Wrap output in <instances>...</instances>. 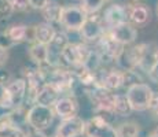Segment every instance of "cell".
Segmentation results:
<instances>
[{
	"label": "cell",
	"mask_w": 158,
	"mask_h": 137,
	"mask_svg": "<svg viewBox=\"0 0 158 137\" xmlns=\"http://www.w3.org/2000/svg\"><path fill=\"white\" fill-rule=\"evenodd\" d=\"M91 54V48L85 42H70L65 45L62 52L59 55V66L68 69H76L85 63Z\"/></svg>",
	"instance_id": "obj_1"
},
{
	"label": "cell",
	"mask_w": 158,
	"mask_h": 137,
	"mask_svg": "<svg viewBox=\"0 0 158 137\" xmlns=\"http://www.w3.org/2000/svg\"><path fill=\"white\" fill-rule=\"evenodd\" d=\"M54 118H55V112H54L52 107L39 104V103H33L28 108L26 125H29L30 129L33 130L44 132L45 129H48L52 125Z\"/></svg>",
	"instance_id": "obj_2"
},
{
	"label": "cell",
	"mask_w": 158,
	"mask_h": 137,
	"mask_svg": "<svg viewBox=\"0 0 158 137\" xmlns=\"http://www.w3.org/2000/svg\"><path fill=\"white\" fill-rule=\"evenodd\" d=\"M153 93L154 91L151 89L150 85L144 84V82H138V84L127 88L125 96L133 111H146L151 102Z\"/></svg>",
	"instance_id": "obj_3"
},
{
	"label": "cell",
	"mask_w": 158,
	"mask_h": 137,
	"mask_svg": "<svg viewBox=\"0 0 158 137\" xmlns=\"http://www.w3.org/2000/svg\"><path fill=\"white\" fill-rule=\"evenodd\" d=\"M95 47H96V51H98L102 58V63L117 62L118 58L121 56V54L125 50V45L121 44V42L117 41L115 38H113L106 30L101 37H99V40L95 42Z\"/></svg>",
	"instance_id": "obj_4"
},
{
	"label": "cell",
	"mask_w": 158,
	"mask_h": 137,
	"mask_svg": "<svg viewBox=\"0 0 158 137\" xmlns=\"http://www.w3.org/2000/svg\"><path fill=\"white\" fill-rule=\"evenodd\" d=\"M83 135L85 137H117V130L106 118L95 114L92 118L85 121Z\"/></svg>",
	"instance_id": "obj_5"
},
{
	"label": "cell",
	"mask_w": 158,
	"mask_h": 137,
	"mask_svg": "<svg viewBox=\"0 0 158 137\" xmlns=\"http://www.w3.org/2000/svg\"><path fill=\"white\" fill-rule=\"evenodd\" d=\"M87 17L88 14L81 8V6H66L62 7L59 25L68 32H78Z\"/></svg>",
	"instance_id": "obj_6"
},
{
	"label": "cell",
	"mask_w": 158,
	"mask_h": 137,
	"mask_svg": "<svg viewBox=\"0 0 158 137\" xmlns=\"http://www.w3.org/2000/svg\"><path fill=\"white\" fill-rule=\"evenodd\" d=\"M85 95L88 96L91 104L95 107L96 111H111L113 110V103H114V96H115L113 91H109L96 84L95 87L89 88L87 91Z\"/></svg>",
	"instance_id": "obj_7"
},
{
	"label": "cell",
	"mask_w": 158,
	"mask_h": 137,
	"mask_svg": "<svg viewBox=\"0 0 158 137\" xmlns=\"http://www.w3.org/2000/svg\"><path fill=\"white\" fill-rule=\"evenodd\" d=\"M105 30L106 29L103 26L102 19L99 17H96V14H92L85 18V21L81 25L78 33H80L84 42H94L95 44L99 40V37L105 33Z\"/></svg>",
	"instance_id": "obj_8"
},
{
	"label": "cell",
	"mask_w": 158,
	"mask_h": 137,
	"mask_svg": "<svg viewBox=\"0 0 158 137\" xmlns=\"http://www.w3.org/2000/svg\"><path fill=\"white\" fill-rule=\"evenodd\" d=\"M103 26L105 29H110V27L118 26L121 23H127L129 22V17H128V7L118 3H113L109 7L105 8L103 15L101 17Z\"/></svg>",
	"instance_id": "obj_9"
},
{
	"label": "cell",
	"mask_w": 158,
	"mask_h": 137,
	"mask_svg": "<svg viewBox=\"0 0 158 137\" xmlns=\"http://www.w3.org/2000/svg\"><path fill=\"white\" fill-rule=\"evenodd\" d=\"M85 121L78 115L70 118H65L58 125L55 136L56 137H78L84 133Z\"/></svg>",
	"instance_id": "obj_10"
},
{
	"label": "cell",
	"mask_w": 158,
	"mask_h": 137,
	"mask_svg": "<svg viewBox=\"0 0 158 137\" xmlns=\"http://www.w3.org/2000/svg\"><path fill=\"white\" fill-rule=\"evenodd\" d=\"M96 84L106 88L109 91H117L118 88L123 87V74L121 70L117 69H99L96 70Z\"/></svg>",
	"instance_id": "obj_11"
},
{
	"label": "cell",
	"mask_w": 158,
	"mask_h": 137,
	"mask_svg": "<svg viewBox=\"0 0 158 137\" xmlns=\"http://www.w3.org/2000/svg\"><path fill=\"white\" fill-rule=\"evenodd\" d=\"M106 32L111 36L113 38H115L117 41H120L121 44L131 45L135 42V40L138 38V30L132 23L127 22V23H121L118 26L110 27V29H106Z\"/></svg>",
	"instance_id": "obj_12"
},
{
	"label": "cell",
	"mask_w": 158,
	"mask_h": 137,
	"mask_svg": "<svg viewBox=\"0 0 158 137\" xmlns=\"http://www.w3.org/2000/svg\"><path fill=\"white\" fill-rule=\"evenodd\" d=\"M6 87H7L8 97H10L11 108L19 107V106H22L25 103L26 89H28L25 78L22 77V78H17V80H11Z\"/></svg>",
	"instance_id": "obj_13"
},
{
	"label": "cell",
	"mask_w": 158,
	"mask_h": 137,
	"mask_svg": "<svg viewBox=\"0 0 158 137\" xmlns=\"http://www.w3.org/2000/svg\"><path fill=\"white\" fill-rule=\"evenodd\" d=\"M52 110L55 112V115H58L60 119L78 115L77 99L74 96H59L55 104L52 106Z\"/></svg>",
	"instance_id": "obj_14"
},
{
	"label": "cell",
	"mask_w": 158,
	"mask_h": 137,
	"mask_svg": "<svg viewBox=\"0 0 158 137\" xmlns=\"http://www.w3.org/2000/svg\"><path fill=\"white\" fill-rule=\"evenodd\" d=\"M157 67H158V47L154 44L144 42L140 63H139L138 69L143 70L147 74H151Z\"/></svg>",
	"instance_id": "obj_15"
},
{
	"label": "cell",
	"mask_w": 158,
	"mask_h": 137,
	"mask_svg": "<svg viewBox=\"0 0 158 137\" xmlns=\"http://www.w3.org/2000/svg\"><path fill=\"white\" fill-rule=\"evenodd\" d=\"M129 23L133 26H144L151 21V10L143 3H135L128 7Z\"/></svg>",
	"instance_id": "obj_16"
},
{
	"label": "cell",
	"mask_w": 158,
	"mask_h": 137,
	"mask_svg": "<svg viewBox=\"0 0 158 137\" xmlns=\"http://www.w3.org/2000/svg\"><path fill=\"white\" fill-rule=\"evenodd\" d=\"M59 96H60V92L56 89L55 87H52V85H50V84H44L43 87L39 89L37 95H36L35 103H39V104H43V106H48V107H52Z\"/></svg>",
	"instance_id": "obj_17"
},
{
	"label": "cell",
	"mask_w": 158,
	"mask_h": 137,
	"mask_svg": "<svg viewBox=\"0 0 158 137\" xmlns=\"http://www.w3.org/2000/svg\"><path fill=\"white\" fill-rule=\"evenodd\" d=\"M62 7L58 2L55 0H50L47 4L41 8V15L44 18V22H48L51 25H59V19H60V13H62Z\"/></svg>",
	"instance_id": "obj_18"
},
{
	"label": "cell",
	"mask_w": 158,
	"mask_h": 137,
	"mask_svg": "<svg viewBox=\"0 0 158 137\" xmlns=\"http://www.w3.org/2000/svg\"><path fill=\"white\" fill-rule=\"evenodd\" d=\"M33 27H35V41L45 45L50 44L56 33V29L54 27V25H51L48 22H41Z\"/></svg>",
	"instance_id": "obj_19"
},
{
	"label": "cell",
	"mask_w": 158,
	"mask_h": 137,
	"mask_svg": "<svg viewBox=\"0 0 158 137\" xmlns=\"http://www.w3.org/2000/svg\"><path fill=\"white\" fill-rule=\"evenodd\" d=\"M28 133L19 126L10 122L8 114L0 118V137H26Z\"/></svg>",
	"instance_id": "obj_20"
},
{
	"label": "cell",
	"mask_w": 158,
	"mask_h": 137,
	"mask_svg": "<svg viewBox=\"0 0 158 137\" xmlns=\"http://www.w3.org/2000/svg\"><path fill=\"white\" fill-rule=\"evenodd\" d=\"M29 59L35 60L39 65L48 63V48L45 44L33 41L29 47Z\"/></svg>",
	"instance_id": "obj_21"
},
{
	"label": "cell",
	"mask_w": 158,
	"mask_h": 137,
	"mask_svg": "<svg viewBox=\"0 0 158 137\" xmlns=\"http://www.w3.org/2000/svg\"><path fill=\"white\" fill-rule=\"evenodd\" d=\"M111 111L114 112V115H118V117H129L132 114L133 110L131 107L125 93H115Z\"/></svg>",
	"instance_id": "obj_22"
},
{
	"label": "cell",
	"mask_w": 158,
	"mask_h": 137,
	"mask_svg": "<svg viewBox=\"0 0 158 137\" xmlns=\"http://www.w3.org/2000/svg\"><path fill=\"white\" fill-rule=\"evenodd\" d=\"M6 36L10 38L13 44H19V42L26 41L28 38V26L26 25H13L8 26L4 30Z\"/></svg>",
	"instance_id": "obj_23"
},
{
	"label": "cell",
	"mask_w": 158,
	"mask_h": 137,
	"mask_svg": "<svg viewBox=\"0 0 158 137\" xmlns=\"http://www.w3.org/2000/svg\"><path fill=\"white\" fill-rule=\"evenodd\" d=\"M115 130H117V137H138L139 136V126L135 122L121 123Z\"/></svg>",
	"instance_id": "obj_24"
},
{
	"label": "cell",
	"mask_w": 158,
	"mask_h": 137,
	"mask_svg": "<svg viewBox=\"0 0 158 137\" xmlns=\"http://www.w3.org/2000/svg\"><path fill=\"white\" fill-rule=\"evenodd\" d=\"M121 74H123V87L129 88L131 85H135V84H138V82H142L140 75L138 74L136 70L123 69L121 70Z\"/></svg>",
	"instance_id": "obj_25"
},
{
	"label": "cell",
	"mask_w": 158,
	"mask_h": 137,
	"mask_svg": "<svg viewBox=\"0 0 158 137\" xmlns=\"http://www.w3.org/2000/svg\"><path fill=\"white\" fill-rule=\"evenodd\" d=\"M105 6V0H81V8L88 14H96Z\"/></svg>",
	"instance_id": "obj_26"
},
{
	"label": "cell",
	"mask_w": 158,
	"mask_h": 137,
	"mask_svg": "<svg viewBox=\"0 0 158 137\" xmlns=\"http://www.w3.org/2000/svg\"><path fill=\"white\" fill-rule=\"evenodd\" d=\"M14 8L11 4V0H0V22L7 21L13 15Z\"/></svg>",
	"instance_id": "obj_27"
},
{
	"label": "cell",
	"mask_w": 158,
	"mask_h": 137,
	"mask_svg": "<svg viewBox=\"0 0 158 137\" xmlns=\"http://www.w3.org/2000/svg\"><path fill=\"white\" fill-rule=\"evenodd\" d=\"M11 4H13L14 11H18V13H23L30 8L29 0H11Z\"/></svg>",
	"instance_id": "obj_28"
},
{
	"label": "cell",
	"mask_w": 158,
	"mask_h": 137,
	"mask_svg": "<svg viewBox=\"0 0 158 137\" xmlns=\"http://www.w3.org/2000/svg\"><path fill=\"white\" fill-rule=\"evenodd\" d=\"M147 110L158 119V93H156V92L153 93V97H151V102H150V104H148Z\"/></svg>",
	"instance_id": "obj_29"
},
{
	"label": "cell",
	"mask_w": 158,
	"mask_h": 137,
	"mask_svg": "<svg viewBox=\"0 0 158 137\" xmlns=\"http://www.w3.org/2000/svg\"><path fill=\"white\" fill-rule=\"evenodd\" d=\"M50 0H29V6L33 10H41Z\"/></svg>",
	"instance_id": "obj_30"
},
{
	"label": "cell",
	"mask_w": 158,
	"mask_h": 137,
	"mask_svg": "<svg viewBox=\"0 0 158 137\" xmlns=\"http://www.w3.org/2000/svg\"><path fill=\"white\" fill-rule=\"evenodd\" d=\"M8 56H10V54H8V48H4V47L0 45V67L7 63Z\"/></svg>",
	"instance_id": "obj_31"
},
{
	"label": "cell",
	"mask_w": 158,
	"mask_h": 137,
	"mask_svg": "<svg viewBox=\"0 0 158 137\" xmlns=\"http://www.w3.org/2000/svg\"><path fill=\"white\" fill-rule=\"evenodd\" d=\"M10 81H11V74L7 71V70L0 67V84H6V85H7Z\"/></svg>",
	"instance_id": "obj_32"
},
{
	"label": "cell",
	"mask_w": 158,
	"mask_h": 137,
	"mask_svg": "<svg viewBox=\"0 0 158 137\" xmlns=\"http://www.w3.org/2000/svg\"><path fill=\"white\" fill-rule=\"evenodd\" d=\"M0 45H2V47H4V48H10L11 45H14L13 42L10 41V38H8L7 36H6V33H4V32L0 33Z\"/></svg>",
	"instance_id": "obj_33"
},
{
	"label": "cell",
	"mask_w": 158,
	"mask_h": 137,
	"mask_svg": "<svg viewBox=\"0 0 158 137\" xmlns=\"http://www.w3.org/2000/svg\"><path fill=\"white\" fill-rule=\"evenodd\" d=\"M26 137H47L44 135L43 132H40V130H30V132L26 135Z\"/></svg>",
	"instance_id": "obj_34"
},
{
	"label": "cell",
	"mask_w": 158,
	"mask_h": 137,
	"mask_svg": "<svg viewBox=\"0 0 158 137\" xmlns=\"http://www.w3.org/2000/svg\"><path fill=\"white\" fill-rule=\"evenodd\" d=\"M115 3H118V4H123V6H125V7H131L132 4L138 3V0H115Z\"/></svg>",
	"instance_id": "obj_35"
},
{
	"label": "cell",
	"mask_w": 158,
	"mask_h": 137,
	"mask_svg": "<svg viewBox=\"0 0 158 137\" xmlns=\"http://www.w3.org/2000/svg\"><path fill=\"white\" fill-rule=\"evenodd\" d=\"M147 137H158V126L154 127V129L147 135Z\"/></svg>",
	"instance_id": "obj_36"
},
{
	"label": "cell",
	"mask_w": 158,
	"mask_h": 137,
	"mask_svg": "<svg viewBox=\"0 0 158 137\" xmlns=\"http://www.w3.org/2000/svg\"><path fill=\"white\" fill-rule=\"evenodd\" d=\"M105 2H115V0H105Z\"/></svg>",
	"instance_id": "obj_37"
},
{
	"label": "cell",
	"mask_w": 158,
	"mask_h": 137,
	"mask_svg": "<svg viewBox=\"0 0 158 137\" xmlns=\"http://www.w3.org/2000/svg\"><path fill=\"white\" fill-rule=\"evenodd\" d=\"M47 137H48V136H47ZM50 137H56V136H50Z\"/></svg>",
	"instance_id": "obj_38"
},
{
	"label": "cell",
	"mask_w": 158,
	"mask_h": 137,
	"mask_svg": "<svg viewBox=\"0 0 158 137\" xmlns=\"http://www.w3.org/2000/svg\"><path fill=\"white\" fill-rule=\"evenodd\" d=\"M157 14H158V7H157Z\"/></svg>",
	"instance_id": "obj_39"
}]
</instances>
